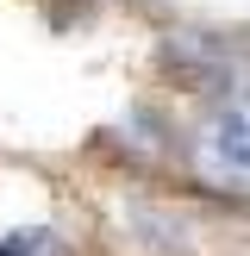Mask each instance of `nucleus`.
I'll return each mask as SVG.
<instances>
[{"label":"nucleus","mask_w":250,"mask_h":256,"mask_svg":"<svg viewBox=\"0 0 250 256\" xmlns=\"http://www.w3.org/2000/svg\"><path fill=\"white\" fill-rule=\"evenodd\" d=\"M194 156L219 188L250 194V106L244 100H225V106L206 112V125L194 138Z\"/></svg>","instance_id":"obj_1"}]
</instances>
